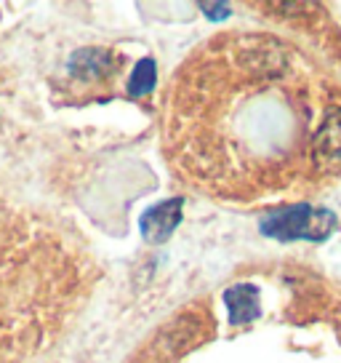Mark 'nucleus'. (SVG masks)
I'll return each instance as SVG.
<instances>
[{"label":"nucleus","instance_id":"obj_6","mask_svg":"<svg viewBox=\"0 0 341 363\" xmlns=\"http://www.w3.org/2000/svg\"><path fill=\"white\" fill-rule=\"evenodd\" d=\"M224 305L229 310V323L232 326H243V323H250L259 318V291L256 286L250 284H240L232 286L224 291Z\"/></svg>","mask_w":341,"mask_h":363},{"label":"nucleus","instance_id":"obj_5","mask_svg":"<svg viewBox=\"0 0 341 363\" xmlns=\"http://www.w3.org/2000/svg\"><path fill=\"white\" fill-rule=\"evenodd\" d=\"M341 166V102L328 110L315 136V169L330 171Z\"/></svg>","mask_w":341,"mask_h":363},{"label":"nucleus","instance_id":"obj_2","mask_svg":"<svg viewBox=\"0 0 341 363\" xmlns=\"http://www.w3.org/2000/svg\"><path fill=\"white\" fill-rule=\"evenodd\" d=\"M336 216L312 206H283L262 219V233L274 240H325L333 233Z\"/></svg>","mask_w":341,"mask_h":363},{"label":"nucleus","instance_id":"obj_7","mask_svg":"<svg viewBox=\"0 0 341 363\" xmlns=\"http://www.w3.org/2000/svg\"><path fill=\"white\" fill-rule=\"evenodd\" d=\"M155 78H158V65H155V59L152 57L139 59L137 65H134V69H131V75H128L125 94H128L131 99L147 96V94H152V89H155Z\"/></svg>","mask_w":341,"mask_h":363},{"label":"nucleus","instance_id":"obj_1","mask_svg":"<svg viewBox=\"0 0 341 363\" xmlns=\"http://www.w3.org/2000/svg\"><path fill=\"white\" fill-rule=\"evenodd\" d=\"M179 78L173 142L195 177L221 193L259 195L315 169V136L336 102L296 48L267 35H232Z\"/></svg>","mask_w":341,"mask_h":363},{"label":"nucleus","instance_id":"obj_8","mask_svg":"<svg viewBox=\"0 0 341 363\" xmlns=\"http://www.w3.org/2000/svg\"><path fill=\"white\" fill-rule=\"evenodd\" d=\"M200 9L208 11L211 19H224L229 13V6H224V3H214V6H211V3H200Z\"/></svg>","mask_w":341,"mask_h":363},{"label":"nucleus","instance_id":"obj_3","mask_svg":"<svg viewBox=\"0 0 341 363\" xmlns=\"http://www.w3.org/2000/svg\"><path fill=\"white\" fill-rule=\"evenodd\" d=\"M182 216H184V198H170V201L155 203L139 219L141 238L147 240L149 246H163L176 233V227L182 225Z\"/></svg>","mask_w":341,"mask_h":363},{"label":"nucleus","instance_id":"obj_4","mask_svg":"<svg viewBox=\"0 0 341 363\" xmlns=\"http://www.w3.org/2000/svg\"><path fill=\"white\" fill-rule=\"evenodd\" d=\"M69 75L80 83H99V80H107L115 75L117 69V62H115V54L107 51V48H99V45H88V48H78L67 62Z\"/></svg>","mask_w":341,"mask_h":363}]
</instances>
